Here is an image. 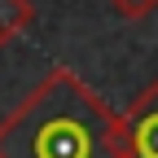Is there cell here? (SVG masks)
I'll list each match as a JSON object with an SVG mask.
<instances>
[{
  "label": "cell",
  "instance_id": "cell-1",
  "mask_svg": "<svg viewBox=\"0 0 158 158\" xmlns=\"http://www.w3.org/2000/svg\"><path fill=\"white\" fill-rule=\"evenodd\" d=\"M0 158H127L123 114L70 66H53L0 118Z\"/></svg>",
  "mask_w": 158,
  "mask_h": 158
},
{
  "label": "cell",
  "instance_id": "cell-2",
  "mask_svg": "<svg viewBox=\"0 0 158 158\" xmlns=\"http://www.w3.org/2000/svg\"><path fill=\"white\" fill-rule=\"evenodd\" d=\"M123 132H127V158H158V75L127 106Z\"/></svg>",
  "mask_w": 158,
  "mask_h": 158
},
{
  "label": "cell",
  "instance_id": "cell-3",
  "mask_svg": "<svg viewBox=\"0 0 158 158\" xmlns=\"http://www.w3.org/2000/svg\"><path fill=\"white\" fill-rule=\"evenodd\" d=\"M31 22H35V5L31 0H0V44L18 40Z\"/></svg>",
  "mask_w": 158,
  "mask_h": 158
},
{
  "label": "cell",
  "instance_id": "cell-4",
  "mask_svg": "<svg viewBox=\"0 0 158 158\" xmlns=\"http://www.w3.org/2000/svg\"><path fill=\"white\" fill-rule=\"evenodd\" d=\"M110 9L123 22H145L149 13H158V0H110Z\"/></svg>",
  "mask_w": 158,
  "mask_h": 158
}]
</instances>
